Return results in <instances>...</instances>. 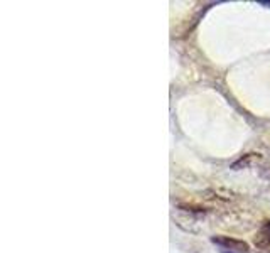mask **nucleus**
Instances as JSON below:
<instances>
[{
	"instance_id": "obj_1",
	"label": "nucleus",
	"mask_w": 270,
	"mask_h": 253,
	"mask_svg": "<svg viewBox=\"0 0 270 253\" xmlns=\"http://www.w3.org/2000/svg\"><path fill=\"white\" fill-rule=\"evenodd\" d=\"M211 243H215L216 247H220L225 252H233V253L250 252V245L247 242L233 237H226V235H215V237H211Z\"/></svg>"
},
{
	"instance_id": "obj_2",
	"label": "nucleus",
	"mask_w": 270,
	"mask_h": 253,
	"mask_svg": "<svg viewBox=\"0 0 270 253\" xmlns=\"http://www.w3.org/2000/svg\"><path fill=\"white\" fill-rule=\"evenodd\" d=\"M221 221L225 226L235 230H247L242 223H247L248 226H254V218L243 211H237V209H230L225 214H221Z\"/></svg>"
},
{
	"instance_id": "obj_6",
	"label": "nucleus",
	"mask_w": 270,
	"mask_h": 253,
	"mask_svg": "<svg viewBox=\"0 0 270 253\" xmlns=\"http://www.w3.org/2000/svg\"><path fill=\"white\" fill-rule=\"evenodd\" d=\"M260 3H262V5H269V7H270V2H264V0H262Z\"/></svg>"
},
{
	"instance_id": "obj_3",
	"label": "nucleus",
	"mask_w": 270,
	"mask_h": 253,
	"mask_svg": "<svg viewBox=\"0 0 270 253\" xmlns=\"http://www.w3.org/2000/svg\"><path fill=\"white\" fill-rule=\"evenodd\" d=\"M254 245L262 248V250L270 248V220L262 221L260 230L257 231V235L254 237Z\"/></svg>"
},
{
	"instance_id": "obj_7",
	"label": "nucleus",
	"mask_w": 270,
	"mask_h": 253,
	"mask_svg": "<svg viewBox=\"0 0 270 253\" xmlns=\"http://www.w3.org/2000/svg\"><path fill=\"white\" fill-rule=\"evenodd\" d=\"M221 253H233V252H225V250H221Z\"/></svg>"
},
{
	"instance_id": "obj_5",
	"label": "nucleus",
	"mask_w": 270,
	"mask_h": 253,
	"mask_svg": "<svg viewBox=\"0 0 270 253\" xmlns=\"http://www.w3.org/2000/svg\"><path fill=\"white\" fill-rule=\"evenodd\" d=\"M259 175L265 181H270V164H265L259 169Z\"/></svg>"
},
{
	"instance_id": "obj_4",
	"label": "nucleus",
	"mask_w": 270,
	"mask_h": 253,
	"mask_svg": "<svg viewBox=\"0 0 270 253\" xmlns=\"http://www.w3.org/2000/svg\"><path fill=\"white\" fill-rule=\"evenodd\" d=\"M264 161V156L262 154H257V152H250V154H245L243 157H240L238 161H235L231 164V169L233 170H242V169H248V167L259 164V162Z\"/></svg>"
}]
</instances>
